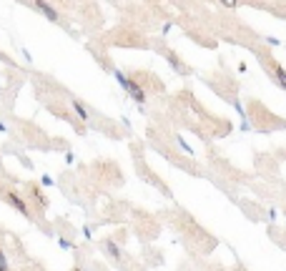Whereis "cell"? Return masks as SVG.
<instances>
[{
  "instance_id": "2",
  "label": "cell",
  "mask_w": 286,
  "mask_h": 271,
  "mask_svg": "<svg viewBox=\"0 0 286 271\" xmlns=\"http://www.w3.org/2000/svg\"><path fill=\"white\" fill-rule=\"evenodd\" d=\"M126 90L131 93V98H133V101H138V103H143V101H146V93H143V88H141L138 83H135L133 78H128V85H126Z\"/></svg>"
},
{
  "instance_id": "8",
  "label": "cell",
  "mask_w": 286,
  "mask_h": 271,
  "mask_svg": "<svg viewBox=\"0 0 286 271\" xmlns=\"http://www.w3.org/2000/svg\"><path fill=\"white\" fill-rule=\"evenodd\" d=\"M284 236H286V234H284Z\"/></svg>"
},
{
  "instance_id": "1",
  "label": "cell",
  "mask_w": 286,
  "mask_h": 271,
  "mask_svg": "<svg viewBox=\"0 0 286 271\" xmlns=\"http://www.w3.org/2000/svg\"><path fill=\"white\" fill-rule=\"evenodd\" d=\"M5 201H8L10 206H15V208H18V211H20V214H23V216H30V211H28L25 201L20 199V196H18V193H13V191H8V193H5Z\"/></svg>"
},
{
  "instance_id": "6",
  "label": "cell",
  "mask_w": 286,
  "mask_h": 271,
  "mask_svg": "<svg viewBox=\"0 0 286 271\" xmlns=\"http://www.w3.org/2000/svg\"><path fill=\"white\" fill-rule=\"evenodd\" d=\"M0 271H10V266H8V256H5L3 249H0Z\"/></svg>"
},
{
  "instance_id": "3",
  "label": "cell",
  "mask_w": 286,
  "mask_h": 271,
  "mask_svg": "<svg viewBox=\"0 0 286 271\" xmlns=\"http://www.w3.org/2000/svg\"><path fill=\"white\" fill-rule=\"evenodd\" d=\"M35 8H38V10H40V13H43L48 20H53V23L58 20V10H55V8H50L48 3H45V0H35Z\"/></svg>"
},
{
  "instance_id": "4",
  "label": "cell",
  "mask_w": 286,
  "mask_h": 271,
  "mask_svg": "<svg viewBox=\"0 0 286 271\" xmlns=\"http://www.w3.org/2000/svg\"><path fill=\"white\" fill-rule=\"evenodd\" d=\"M73 111L78 113V118H81V120H88V111H85V105H83L81 101H73Z\"/></svg>"
},
{
  "instance_id": "5",
  "label": "cell",
  "mask_w": 286,
  "mask_h": 271,
  "mask_svg": "<svg viewBox=\"0 0 286 271\" xmlns=\"http://www.w3.org/2000/svg\"><path fill=\"white\" fill-rule=\"evenodd\" d=\"M274 78L279 81V85H284V88H286V70H284L279 63L274 66Z\"/></svg>"
},
{
  "instance_id": "7",
  "label": "cell",
  "mask_w": 286,
  "mask_h": 271,
  "mask_svg": "<svg viewBox=\"0 0 286 271\" xmlns=\"http://www.w3.org/2000/svg\"><path fill=\"white\" fill-rule=\"evenodd\" d=\"M221 3H223L226 8H236V3H238V0H221Z\"/></svg>"
}]
</instances>
